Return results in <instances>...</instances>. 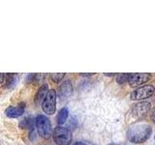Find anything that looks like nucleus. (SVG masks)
Returning a JSON list of instances; mask_svg holds the SVG:
<instances>
[{"label":"nucleus","mask_w":155,"mask_h":145,"mask_svg":"<svg viewBox=\"0 0 155 145\" xmlns=\"http://www.w3.org/2000/svg\"><path fill=\"white\" fill-rule=\"evenodd\" d=\"M152 129L150 125L143 122H138L132 124L128 129L127 137L133 143H143L150 137Z\"/></svg>","instance_id":"1"},{"label":"nucleus","mask_w":155,"mask_h":145,"mask_svg":"<svg viewBox=\"0 0 155 145\" xmlns=\"http://www.w3.org/2000/svg\"><path fill=\"white\" fill-rule=\"evenodd\" d=\"M36 127H37V132L41 137L48 139L50 138L53 132H52V127L51 120L48 119L46 115H38L36 117Z\"/></svg>","instance_id":"2"},{"label":"nucleus","mask_w":155,"mask_h":145,"mask_svg":"<svg viewBox=\"0 0 155 145\" xmlns=\"http://www.w3.org/2000/svg\"><path fill=\"white\" fill-rule=\"evenodd\" d=\"M52 137L57 145H70L72 142V134L68 128L57 126L53 130Z\"/></svg>","instance_id":"3"},{"label":"nucleus","mask_w":155,"mask_h":145,"mask_svg":"<svg viewBox=\"0 0 155 145\" xmlns=\"http://www.w3.org/2000/svg\"><path fill=\"white\" fill-rule=\"evenodd\" d=\"M56 92L51 89L48 91L45 100L42 103V109L48 115H53L56 111Z\"/></svg>","instance_id":"4"},{"label":"nucleus","mask_w":155,"mask_h":145,"mask_svg":"<svg viewBox=\"0 0 155 145\" xmlns=\"http://www.w3.org/2000/svg\"><path fill=\"white\" fill-rule=\"evenodd\" d=\"M155 92V87L153 85L140 86L138 89L134 90L130 94V99L132 101H142L150 98Z\"/></svg>","instance_id":"5"},{"label":"nucleus","mask_w":155,"mask_h":145,"mask_svg":"<svg viewBox=\"0 0 155 145\" xmlns=\"http://www.w3.org/2000/svg\"><path fill=\"white\" fill-rule=\"evenodd\" d=\"M73 85L70 80H65L62 82V84L58 87L57 96L60 101H65L73 94Z\"/></svg>","instance_id":"6"},{"label":"nucleus","mask_w":155,"mask_h":145,"mask_svg":"<svg viewBox=\"0 0 155 145\" xmlns=\"http://www.w3.org/2000/svg\"><path fill=\"white\" fill-rule=\"evenodd\" d=\"M151 76L149 74H131L128 83L131 87H137L147 82Z\"/></svg>","instance_id":"7"},{"label":"nucleus","mask_w":155,"mask_h":145,"mask_svg":"<svg viewBox=\"0 0 155 145\" xmlns=\"http://www.w3.org/2000/svg\"><path fill=\"white\" fill-rule=\"evenodd\" d=\"M151 108V104L149 102H140V103L136 104L132 108V114L135 117H143L145 115L148 110Z\"/></svg>","instance_id":"8"},{"label":"nucleus","mask_w":155,"mask_h":145,"mask_svg":"<svg viewBox=\"0 0 155 145\" xmlns=\"http://www.w3.org/2000/svg\"><path fill=\"white\" fill-rule=\"evenodd\" d=\"M24 103L18 106H9L6 109V115L9 118H18L24 113Z\"/></svg>","instance_id":"9"},{"label":"nucleus","mask_w":155,"mask_h":145,"mask_svg":"<svg viewBox=\"0 0 155 145\" xmlns=\"http://www.w3.org/2000/svg\"><path fill=\"white\" fill-rule=\"evenodd\" d=\"M48 89V84H44L40 87V88H39L37 94L35 96V103L36 104H42L43 103L44 100H45V98H46V96L48 93V91H50Z\"/></svg>","instance_id":"10"},{"label":"nucleus","mask_w":155,"mask_h":145,"mask_svg":"<svg viewBox=\"0 0 155 145\" xmlns=\"http://www.w3.org/2000/svg\"><path fill=\"white\" fill-rule=\"evenodd\" d=\"M68 115H69V110H68V108H61L60 111L57 114V117H56V120H57L56 122H57V124L59 125V126L64 124L66 122L67 118H68Z\"/></svg>","instance_id":"11"},{"label":"nucleus","mask_w":155,"mask_h":145,"mask_svg":"<svg viewBox=\"0 0 155 145\" xmlns=\"http://www.w3.org/2000/svg\"><path fill=\"white\" fill-rule=\"evenodd\" d=\"M130 76H131V74H119L116 76V81H117V83L119 84L125 83V82L129 81Z\"/></svg>","instance_id":"12"},{"label":"nucleus","mask_w":155,"mask_h":145,"mask_svg":"<svg viewBox=\"0 0 155 145\" xmlns=\"http://www.w3.org/2000/svg\"><path fill=\"white\" fill-rule=\"evenodd\" d=\"M64 76H65V74H51V76H50L51 79L54 82L61 81L63 79H64Z\"/></svg>","instance_id":"13"},{"label":"nucleus","mask_w":155,"mask_h":145,"mask_svg":"<svg viewBox=\"0 0 155 145\" xmlns=\"http://www.w3.org/2000/svg\"><path fill=\"white\" fill-rule=\"evenodd\" d=\"M21 126L22 128H24V129H28V128H30V126H32V119H30V118H25L24 119L22 122L21 123Z\"/></svg>","instance_id":"14"},{"label":"nucleus","mask_w":155,"mask_h":145,"mask_svg":"<svg viewBox=\"0 0 155 145\" xmlns=\"http://www.w3.org/2000/svg\"><path fill=\"white\" fill-rule=\"evenodd\" d=\"M74 145H87V144H85V143H84V142H76Z\"/></svg>","instance_id":"15"},{"label":"nucleus","mask_w":155,"mask_h":145,"mask_svg":"<svg viewBox=\"0 0 155 145\" xmlns=\"http://www.w3.org/2000/svg\"><path fill=\"white\" fill-rule=\"evenodd\" d=\"M106 76H115V74H105Z\"/></svg>","instance_id":"16"},{"label":"nucleus","mask_w":155,"mask_h":145,"mask_svg":"<svg viewBox=\"0 0 155 145\" xmlns=\"http://www.w3.org/2000/svg\"><path fill=\"white\" fill-rule=\"evenodd\" d=\"M154 138H155V137H154Z\"/></svg>","instance_id":"17"}]
</instances>
